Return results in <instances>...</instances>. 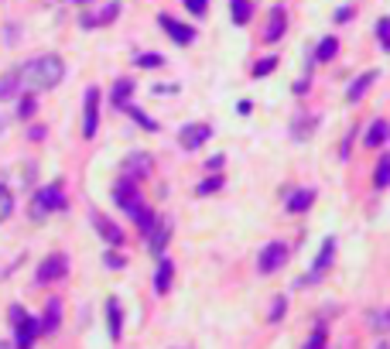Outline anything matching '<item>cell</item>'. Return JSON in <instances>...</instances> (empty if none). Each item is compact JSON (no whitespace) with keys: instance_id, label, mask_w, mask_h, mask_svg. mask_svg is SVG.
I'll return each mask as SVG.
<instances>
[{"instance_id":"obj_25","label":"cell","mask_w":390,"mask_h":349,"mask_svg":"<svg viewBox=\"0 0 390 349\" xmlns=\"http://www.w3.org/2000/svg\"><path fill=\"white\" fill-rule=\"evenodd\" d=\"M230 10H233V24H247L250 14H254V3L250 0H230Z\"/></svg>"},{"instance_id":"obj_43","label":"cell","mask_w":390,"mask_h":349,"mask_svg":"<svg viewBox=\"0 0 390 349\" xmlns=\"http://www.w3.org/2000/svg\"><path fill=\"white\" fill-rule=\"evenodd\" d=\"M0 134H3V116H0Z\"/></svg>"},{"instance_id":"obj_14","label":"cell","mask_w":390,"mask_h":349,"mask_svg":"<svg viewBox=\"0 0 390 349\" xmlns=\"http://www.w3.org/2000/svg\"><path fill=\"white\" fill-rule=\"evenodd\" d=\"M168 240H171V226L157 219V223H155V230L148 233V247H151V254H155V257H161V254H164Z\"/></svg>"},{"instance_id":"obj_5","label":"cell","mask_w":390,"mask_h":349,"mask_svg":"<svg viewBox=\"0 0 390 349\" xmlns=\"http://www.w3.org/2000/svg\"><path fill=\"white\" fill-rule=\"evenodd\" d=\"M332 257H336V240L329 236L325 243H322V250H318V257H315V264H312V271L305 274L302 281H298V288H305V284H318L322 277H325V271L332 267Z\"/></svg>"},{"instance_id":"obj_4","label":"cell","mask_w":390,"mask_h":349,"mask_svg":"<svg viewBox=\"0 0 390 349\" xmlns=\"http://www.w3.org/2000/svg\"><path fill=\"white\" fill-rule=\"evenodd\" d=\"M58 209H65V192H62L58 182L38 189L35 199H31V216H35V219H45V216H52V212H58Z\"/></svg>"},{"instance_id":"obj_24","label":"cell","mask_w":390,"mask_h":349,"mask_svg":"<svg viewBox=\"0 0 390 349\" xmlns=\"http://www.w3.org/2000/svg\"><path fill=\"white\" fill-rule=\"evenodd\" d=\"M336 52H339V41L336 38H322L318 41V48H315V62H332V59H336Z\"/></svg>"},{"instance_id":"obj_41","label":"cell","mask_w":390,"mask_h":349,"mask_svg":"<svg viewBox=\"0 0 390 349\" xmlns=\"http://www.w3.org/2000/svg\"><path fill=\"white\" fill-rule=\"evenodd\" d=\"M0 349H14V346H7V343H3V339H0Z\"/></svg>"},{"instance_id":"obj_28","label":"cell","mask_w":390,"mask_h":349,"mask_svg":"<svg viewBox=\"0 0 390 349\" xmlns=\"http://www.w3.org/2000/svg\"><path fill=\"white\" fill-rule=\"evenodd\" d=\"M219 189H223V175H209L205 182L195 185V195H212V192H219Z\"/></svg>"},{"instance_id":"obj_17","label":"cell","mask_w":390,"mask_h":349,"mask_svg":"<svg viewBox=\"0 0 390 349\" xmlns=\"http://www.w3.org/2000/svg\"><path fill=\"white\" fill-rule=\"evenodd\" d=\"M151 157L148 155H130L127 161H123V175L127 178H141V175H151Z\"/></svg>"},{"instance_id":"obj_26","label":"cell","mask_w":390,"mask_h":349,"mask_svg":"<svg viewBox=\"0 0 390 349\" xmlns=\"http://www.w3.org/2000/svg\"><path fill=\"white\" fill-rule=\"evenodd\" d=\"M373 185H377V189H387V185H390V155L380 157V164H377V175H373Z\"/></svg>"},{"instance_id":"obj_8","label":"cell","mask_w":390,"mask_h":349,"mask_svg":"<svg viewBox=\"0 0 390 349\" xmlns=\"http://www.w3.org/2000/svg\"><path fill=\"white\" fill-rule=\"evenodd\" d=\"M96 127H100V89L89 86L82 100V137H93Z\"/></svg>"},{"instance_id":"obj_10","label":"cell","mask_w":390,"mask_h":349,"mask_svg":"<svg viewBox=\"0 0 390 349\" xmlns=\"http://www.w3.org/2000/svg\"><path fill=\"white\" fill-rule=\"evenodd\" d=\"M157 24L171 35V41H175V45H192V41H195V28L182 24V21H175V17H168V14H161V17H157Z\"/></svg>"},{"instance_id":"obj_37","label":"cell","mask_w":390,"mask_h":349,"mask_svg":"<svg viewBox=\"0 0 390 349\" xmlns=\"http://www.w3.org/2000/svg\"><path fill=\"white\" fill-rule=\"evenodd\" d=\"M35 107H38V103H35L31 96H24V100H21V110H17V114H21V116H31V114H35Z\"/></svg>"},{"instance_id":"obj_32","label":"cell","mask_w":390,"mask_h":349,"mask_svg":"<svg viewBox=\"0 0 390 349\" xmlns=\"http://www.w3.org/2000/svg\"><path fill=\"white\" fill-rule=\"evenodd\" d=\"M325 325H315V332L309 336V343H305V349H325Z\"/></svg>"},{"instance_id":"obj_18","label":"cell","mask_w":390,"mask_h":349,"mask_svg":"<svg viewBox=\"0 0 390 349\" xmlns=\"http://www.w3.org/2000/svg\"><path fill=\"white\" fill-rule=\"evenodd\" d=\"M171 277H175V267H171V261L161 254V257H157V274H155V291H157V295H168Z\"/></svg>"},{"instance_id":"obj_40","label":"cell","mask_w":390,"mask_h":349,"mask_svg":"<svg viewBox=\"0 0 390 349\" xmlns=\"http://www.w3.org/2000/svg\"><path fill=\"white\" fill-rule=\"evenodd\" d=\"M352 17V10L350 7H339V14H336V21H350Z\"/></svg>"},{"instance_id":"obj_29","label":"cell","mask_w":390,"mask_h":349,"mask_svg":"<svg viewBox=\"0 0 390 349\" xmlns=\"http://www.w3.org/2000/svg\"><path fill=\"white\" fill-rule=\"evenodd\" d=\"M10 212H14V195H10L7 185H0V223H3Z\"/></svg>"},{"instance_id":"obj_42","label":"cell","mask_w":390,"mask_h":349,"mask_svg":"<svg viewBox=\"0 0 390 349\" xmlns=\"http://www.w3.org/2000/svg\"><path fill=\"white\" fill-rule=\"evenodd\" d=\"M377 349H390V346H387V343H380V346H377Z\"/></svg>"},{"instance_id":"obj_13","label":"cell","mask_w":390,"mask_h":349,"mask_svg":"<svg viewBox=\"0 0 390 349\" xmlns=\"http://www.w3.org/2000/svg\"><path fill=\"white\" fill-rule=\"evenodd\" d=\"M21 93H24V89H21V69H10V72L0 76V103L17 100Z\"/></svg>"},{"instance_id":"obj_34","label":"cell","mask_w":390,"mask_h":349,"mask_svg":"<svg viewBox=\"0 0 390 349\" xmlns=\"http://www.w3.org/2000/svg\"><path fill=\"white\" fill-rule=\"evenodd\" d=\"M377 38H380V48L390 52V17H380L377 21Z\"/></svg>"},{"instance_id":"obj_21","label":"cell","mask_w":390,"mask_h":349,"mask_svg":"<svg viewBox=\"0 0 390 349\" xmlns=\"http://www.w3.org/2000/svg\"><path fill=\"white\" fill-rule=\"evenodd\" d=\"M315 202V189H298L288 195V212H309Z\"/></svg>"},{"instance_id":"obj_12","label":"cell","mask_w":390,"mask_h":349,"mask_svg":"<svg viewBox=\"0 0 390 349\" xmlns=\"http://www.w3.org/2000/svg\"><path fill=\"white\" fill-rule=\"evenodd\" d=\"M387 137H390V123L387 120H373L370 130L363 134V148H370V151H373V148H384Z\"/></svg>"},{"instance_id":"obj_22","label":"cell","mask_w":390,"mask_h":349,"mask_svg":"<svg viewBox=\"0 0 390 349\" xmlns=\"http://www.w3.org/2000/svg\"><path fill=\"white\" fill-rule=\"evenodd\" d=\"M58 322H62V302H58V298H52V302L45 305V318H41V332H55V329H58Z\"/></svg>"},{"instance_id":"obj_30","label":"cell","mask_w":390,"mask_h":349,"mask_svg":"<svg viewBox=\"0 0 390 349\" xmlns=\"http://www.w3.org/2000/svg\"><path fill=\"white\" fill-rule=\"evenodd\" d=\"M370 322H373V329H377V332H387L390 336V309L373 311V318H370Z\"/></svg>"},{"instance_id":"obj_11","label":"cell","mask_w":390,"mask_h":349,"mask_svg":"<svg viewBox=\"0 0 390 349\" xmlns=\"http://www.w3.org/2000/svg\"><path fill=\"white\" fill-rule=\"evenodd\" d=\"M93 230L100 233L107 243H114V247H120V243H123V233H120V226H117V223H110L103 212H93Z\"/></svg>"},{"instance_id":"obj_6","label":"cell","mask_w":390,"mask_h":349,"mask_svg":"<svg viewBox=\"0 0 390 349\" xmlns=\"http://www.w3.org/2000/svg\"><path fill=\"white\" fill-rule=\"evenodd\" d=\"M65 274H69V257H65V254H52V257H45L38 264L35 281H38V284H55V281H62Z\"/></svg>"},{"instance_id":"obj_35","label":"cell","mask_w":390,"mask_h":349,"mask_svg":"<svg viewBox=\"0 0 390 349\" xmlns=\"http://www.w3.org/2000/svg\"><path fill=\"white\" fill-rule=\"evenodd\" d=\"M284 309H288V298H274L271 315H267V318H271V322H281V318H284Z\"/></svg>"},{"instance_id":"obj_27","label":"cell","mask_w":390,"mask_h":349,"mask_svg":"<svg viewBox=\"0 0 390 349\" xmlns=\"http://www.w3.org/2000/svg\"><path fill=\"white\" fill-rule=\"evenodd\" d=\"M123 110H127V114L134 116V120H137V123H141V127H144L148 134H157V123H155V120H151L148 114H144V110H137V107H130V103H127Z\"/></svg>"},{"instance_id":"obj_20","label":"cell","mask_w":390,"mask_h":349,"mask_svg":"<svg viewBox=\"0 0 390 349\" xmlns=\"http://www.w3.org/2000/svg\"><path fill=\"white\" fill-rule=\"evenodd\" d=\"M120 14V3H107L103 10H96V17H82V28H103V24H110V21H117Z\"/></svg>"},{"instance_id":"obj_7","label":"cell","mask_w":390,"mask_h":349,"mask_svg":"<svg viewBox=\"0 0 390 349\" xmlns=\"http://www.w3.org/2000/svg\"><path fill=\"white\" fill-rule=\"evenodd\" d=\"M288 264V243H267L264 250H260V257H257V271L260 274H277L281 267Z\"/></svg>"},{"instance_id":"obj_23","label":"cell","mask_w":390,"mask_h":349,"mask_svg":"<svg viewBox=\"0 0 390 349\" xmlns=\"http://www.w3.org/2000/svg\"><path fill=\"white\" fill-rule=\"evenodd\" d=\"M130 93H134V79H117V82H114V89H110V100H114V107H127Z\"/></svg>"},{"instance_id":"obj_9","label":"cell","mask_w":390,"mask_h":349,"mask_svg":"<svg viewBox=\"0 0 390 349\" xmlns=\"http://www.w3.org/2000/svg\"><path fill=\"white\" fill-rule=\"evenodd\" d=\"M209 137H212V127H209V123H189V127H182V134H178V141H182L185 151H198Z\"/></svg>"},{"instance_id":"obj_36","label":"cell","mask_w":390,"mask_h":349,"mask_svg":"<svg viewBox=\"0 0 390 349\" xmlns=\"http://www.w3.org/2000/svg\"><path fill=\"white\" fill-rule=\"evenodd\" d=\"M185 7H189V14H195V17H202V14L209 10V0H185Z\"/></svg>"},{"instance_id":"obj_15","label":"cell","mask_w":390,"mask_h":349,"mask_svg":"<svg viewBox=\"0 0 390 349\" xmlns=\"http://www.w3.org/2000/svg\"><path fill=\"white\" fill-rule=\"evenodd\" d=\"M377 79H380V72H377V69H370L366 76L352 79V82H350V89H346V100H350V103H356V100H363V96H366V89H370V86H373Z\"/></svg>"},{"instance_id":"obj_19","label":"cell","mask_w":390,"mask_h":349,"mask_svg":"<svg viewBox=\"0 0 390 349\" xmlns=\"http://www.w3.org/2000/svg\"><path fill=\"white\" fill-rule=\"evenodd\" d=\"M107 325H110V336H114V343H117L120 336H123V309H120L117 298L107 302Z\"/></svg>"},{"instance_id":"obj_3","label":"cell","mask_w":390,"mask_h":349,"mask_svg":"<svg viewBox=\"0 0 390 349\" xmlns=\"http://www.w3.org/2000/svg\"><path fill=\"white\" fill-rule=\"evenodd\" d=\"M114 202H117L127 216H134V219L148 209L144 199H141V189H137V178H127V175H120L117 185H114Z\"/></svg>"},{"instance_id":"obj_16","label":"cell","mask_w":390,"mask_h":349,"mask_svg":"<svg viewBox=\"0 0 390 349\" xmlns=\"http://www.w3.org/2000/svg\"><path fill=\"white\" fill-rule=\"evenodd\" d=\"M284 31H288V14L277 7V10H271V21H267V28H264V41H267V45H274V41L281 38Z\"/></svg>"},{"instance_id":"obj_2","label":"cell","mask_w":390,"mask_h":349,"mask_svg":"<svg viewBox=\"0 0 390 349\" xmlns=\"http://www.w3.org/2000/svg\"><path fill=\"white\" fill-rule=\"evenodd\" d=\"M10 322H14V349H31L38 343L41 322L31 318L21 305H10Z\"/></svg>"},{"instance_id":"obj_33","label":"cell","mask_w":390,"mask_h":349,"mask_svg":"<svg viewBox=\"0 0 390 349\" xmlns=\"http://www.w3.org/2000/svg\"><path fill=\"white\" fill-rule=\"evenodd\" d=\"M274 65H277V59H274V55H267V59H260V62L254 65V76H257V79L271 76V72H274Z\"/></svg>"},{"instance_id":"obj_38","label":"cell","mask_w":390,"mask_h":349,"mask_svg":"<svg viewBox=\"0 0 390 349\" xmlns=\"http://www.w3.org/2000/svg\"><path fill=\"white\" fill-rule=\"evenodd\" d=\"M205 164H209V168L216 171V168H223V164H226V157H223V155H212L209 161H205Z\"/></svg>"},{"instance_id":"obj_31","label":"cell","mask_w":390,"mask_h":349,"mask_svg":"<svg viewBox=\"0 0 390 349\" xmlns=\"http://www.w3.org/2000/svg\"><path fill=\"white\" fill-rule=\"evenodd\" d=\"M134 62H137L141 69H157L164 59H161V55H155V52H144V55H134Z\"/></svg>"},{"instance_id":"obj_1","label":"cell","mask_w":390,"mask_h":349,"mask_svg":"<svg viewBox=\"0 0 390 349\" xmlns=\"http://www.w3.org/2000/svg\"><path fill=\"white\" fill-rule=\"evenodd\" d=\"M17 69H21V89L24 93H48V89H55L62 82V76H65V62L58 55H52V52L28 59Z\"/></svg>"},{"instance_id":"obj_39","label":"cell","mask_w":390,"mask_h":349,"mask_svg":"<svg viewBox=\"0 0 390 349\" xmlns=\"http://www.w3.org/2000/svg\"><path fill=\"white\" fill-rule=\"evenodd\" d=\"M107 267H123V257L120 254H107Z\"/></svg>"}]
</instances>
